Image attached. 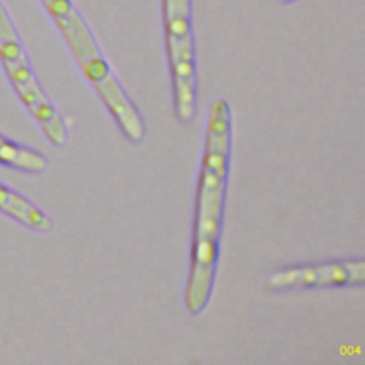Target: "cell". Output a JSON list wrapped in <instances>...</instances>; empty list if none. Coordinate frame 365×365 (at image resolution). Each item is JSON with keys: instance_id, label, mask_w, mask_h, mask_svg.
<instances>
[{"instance_id": "6da1fadb", "label": "cell", "mask_w": 365, "mask_h": 365, "mask_svg": "<svg viewBox=\"0 0 365 365\" xmlns=\"http://www.w3.org/2000/svg\"><path fill=\"white\" fill-rule=\"evenodd\" d=\"M230 145V106L225 100L217 98L208 113L197 190L191 265L185 287V307L191 314H198L204 309L212 288L222 224Z\"/></svg>"}, {"instance_id": "7a4b0ae2", "label": "cell", "mask_w": 365, "mask_h": 365, "mask_svg": "<svg viewBox=\"0 0 365 365\" xmlns=\"http://www.w3.org/2000/svg\"><path fill=\"white\" fill-rule=\"evenodd\" d=\"M66 40L84 77L115 118L123 134L133 143L144 137V124L110 64L106 61L91 29L71 0H40Z\"/></svg>"}, {"instance_id": "3957f363", "label": "cell", "mask_w": 365, "mask_h": 365, "mask_svg": "<svg viewBox=\"0 0 365 365\" xmlns=\"http://www.w3.org/2000/svg\"><path fill=\"white\" fill-rule=\"evenodd\" d=\"M0 61L14 91L47 138L54 145H63L67 140L66 124L43 91L3 0H0Z\"/></svg>"}, {"instance_id": "277c9868", "label": "cell", "mask_w": 365, "mask_h": 365, "mask_svg": "<svg viewBox=\"0 0 365 365\" xmlns=\"http://www.w3.org/2000/svg\"><path fill=\"white\" fill-rule=\"evenodd\" d=\"M161 6L175 115L181 123H188L197 101L191 0H163Z\"/></svg>"}, {"instance_id": "5b68a950", "label": "cell", "mask_w": 365, "mask_h": 365, "mask_svg": "<svg viewBox=\"0 0 365 365\" xmlns=\"http://www.w3.org/2000/svg\"><path fill=\"white\" fill-rule=\"evenodd\" d=\"M365 279V261L346 259L332 261L305 267L285 268L272 272L267 278L271 289H302V288H327L341 285H362Z\"/></svg>"}, {"instance_id": "8992f818", "label": "cell", "mask_w": 365, "mask_h": 365, "mask_svg": "<svg viewBox=\"0 0 365 365\" xmlns=\"http://www.w3.org/2000/svg\"><path fill=\"white\" fill-rule=\"evenodd\" d=\"M0 212L40 232L53 230V221L40 208L3 184H0Z\"/></svg>"}, {"instance_id": "52a82bcc", "label": "cell", "mask_w": 365, "mask_h": 365, "mask_svg": "<svg viewBox=\"0 0 365 365\" xmlns=\"http://www.w3.org/2000/svg\"><path fill=\"white\" fill-rule=\"evenodd\" d=\"M0 164L26 173H41L47 167V160L40 153L0 135Z\"/></svg>"}, {"instance_id": "ba28073f", "label": "cell", "mask_w": 365, "mask_h": 365, "mask_svg": "<svg viewBox=\"0 0 365 365\" xmlns=\"http://www.w3.org/2000/svg\"><path fill=\"white\" fill-rule=\"evenodd\" d=\"M277 1L281 4H291V3H295L297 0H277Z\"/></svg>"}]
</instances>
